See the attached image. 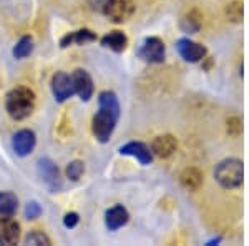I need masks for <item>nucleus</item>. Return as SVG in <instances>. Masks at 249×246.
<instances>
[{
	"instance_id": "obj_11",
	"label": "nucleus",
	"mask_w": 249,
	"mask_h": 246,
	"mask_svg": "<svg viewBox=\"0 0 249 246\" xmlns=\"http://www.w3.org/2000/svg\"><path fill=\"white\" fill-rule=\"evenodd\" d=\"M20 238V227L10 216L0 218V245H17Z\"/></svg>"
},
{
	"instance_id": "obj_3",
	"label": "nucleus",
	"mask_w": 249,
	"mask_h": 246,
	"mask_svg": "<svg viewBox=\"0 0 249 246\" xmlns=\"http://www.w3.org/2000/svg\"><path fill=\"white\" fill-rule=\"evenodd\" d=\"M243 161L238 158L223 160L214 170V178L223 188H238L243 183Z\"/></svg>"
},
{
	"instance_id": "obj_12",
	"label": "nucleus",
	"mask_w": 249,
	"mask_h": 246,
	"mask_svg": "<svg viewBox=\"0 0 249 246\" xmlns=\"http://www.w3.org/2000/svg\"><path fill=\"white\" fill-rule=\"evenodd\" d=\"M120 153H122V155H128V156H135L142 165H150L151 160H153V153L150 151V148L140 142L126 143L124 147L120 148Z\"/></svg>"
},
{
	"instance_id": "obj_7",
	"label": "nucleus",
	"mask_w": 249,
	"mask_h": 246,
	"mask_svg": "<svg viewBox=\"0 0 249 246\" xmlns=\"http://www.w3.org/2000/svg\"><path fill=\"white\" fill-rule=\"evenodd\" d=\"M138 54L143 60L150 63H161L164 60V43L160 38L150 37L143 42Z\"/></svg>"
},
{
	"instance_id": "obj_14",
	"label": "nucleus",
	"mask_w": 249,
	"mask_h": 246,
	"mask_svg": "<svg viewBox=\"0 0 249 246\" xmlns=\"http://www.w3.org/2000/svg\"><path fill=\"white\" fill-rule=\"evenodd\" d=\"M128 218H130V215H128L126 209H124L122 205H116V207L108 209L105 215L107 228L110 229V231H116L118 228H122L128 223Z\"/></svg>"
},
{
	"instance_id": "obj_10",
	"label": "nucleus",
	"mask_w": 249,
	"mask_h": 246,
	"mask_svg": "<svg viewBox=\"0 0 249 246\" xmlns=\"http://www.w3.org/2000/svg\"><path fill=\"white\" fill-rule=\"evenodd\" d=\"M35 133L30 130H20L12 138V148L18 156H27L35 148Z\"/></svg>"
},
{
	"instance_id": "obj_23",
	"label": "nucleus",
	"mask_w": 249,
	"mask_h": 246,
	"mask_svg": "<svg viewBox=\"0 0 249 246\" xmlns=\"http://www.w3.org/2000/svg\"><path fill=\"white\" fill-rule=\"evenodd\" d=\"M25 245H45V246H48L50 245V240H48V236L43 235V233L34 231L25 238Z\"/></svg>"
},
{
	"instance_id": "obj_6",
	"label": "nucleus",
	"mask_w": 249,
	"mask_h": 246,
	"mask_svg": "<svg viewBox=\"0 0 249 246\" xmlns=\"http://www.w3.org/2000/svg\"><path fill=\"white\" fill-rule=\"evenodd\" d=\"M70 78H71V83H73L75 94H77L83 102H88V100L91 98V95H93V80H91L90 74L82 70V68H78V70H75L73 74H71Z\"/></svg>"
},
{
	"instance_id": "obj_13",
	"label": "nucleus",
	"mask_w": 249,
	"mask_h": 246,
	"mask_svg": "<svg viewBox=\"0 0 249 246\" xmlns=\"http://www.w3.org/2000/svg\"><path fill=\"white\" fill-rule=\"evenodd\" d=\"M176 138L171 135H161V136H156L153 140V145H151V153H155L156 156L160 158H168L171 156L173 153L176 151Z\"/></svg>"
},
{
	"instance_id": "obj_16",
	"label": "nucleus",
	"mask_w": 249,
	"mask_h": 246,
	"mask_svg": "<svg viewBox=\"0 0 249 246\" xmlns=\"http://www.w3.org/2000/svg\"><path fill=\"white\" fill-rule=\"evenodd\" d=\"M96 40V35L93 34L91 30H77L73 32V34H68L65 38L62 40V47L65 48L68 45H71V43H77V45H85L88 42H95Z\"/></svg>"
},
{
	"instance_id": "obj_21",
	"label": "nucleus",
	"mask_w": 249,
	"mask_h": 246,
	"mask_svg": "<svg viewBox=\"0 0 249 246\" xmlns=\"http://www.w3.org/2000/svg\"><path fill=\"white\" fill-rule=\"evenodd\" d=\"M226 15L230 17V20H232V22H241V20H243V15H244L243 5H241L239 2L230 3L226 9Z\"/></svg>"
},
{
	"instance_id": "obj_25",
	"label": "nucleus",
	"mask_w": 249,
	"mask_h": 246,
	"mask_svg": "<svg viewBox=\"0 0 249 246\" xmlns=\"http://www.w3.org/2000/svg\"><path fill=\"white\" fill-rule=\"evenodd\" d=\"M77 223H78V215H77V213H67L65 218H63V225H65L67 228L77 227Z\"/></svg>"
},
{
	"instance_id": "obj_17",
	"label": "nucleus",
	"mask_w": 249,
	"mask_h": 246,
	"mask_svg": "<svg viewBox=\"0 0 249 246\" xmlns=\"http://www.w3.org/2000/svg\"><path fill=\"white\" fill-rule=\"evenodd\" d=\"M18 200L14 193L3 191L0 193V216H12L17 211Z\"/></svg>"
},
{
	"instance_id": "obj_2",
	"label": "nucleus",
	"mask_w": 249,
	"mask_h": 246,
	"mask_svg": "<svg viewBox=\"0 0 249 246\" xmlns=\"http://www.w3.org/2000/svg\"><path fill=\"white\" fill-rule=\"evenodd\" d=\"M7 112L14 120H25L35 108V94L30 88L18 87L7 95Z\"/></svg>"
},
{
	"instance_id": "obj_9",
	"label": "nucleus",
	"mask_w": 249,
	"mask_h": 246,
	"mask_svg": "<svg viewBox=\"0 0 249 246\" xmlns=\"http://www.w3.org/2000/svg\"><path fill=\"white\" fill-rule=\"evenodd\" d=\"M176 48H178L179 55L186 60V62H191V63H196L199 60L204 58L206 55V48L199 43L193 42L190 38H181L178 43H176Z\"/></svg>"
},
{
	"instance_id": "obj_8",
	"label": "nucleus",
	"mask_w": 249,
	"mask_h": 246,
	"mask_svg": "<svg viewBox=\"0 0 249 246\" xmlns=\"http://www.w3.org/2000/svg\"><path fill=\"white\" fill-rule=\"evenodd\" d=\"M52 92H53V95H55V100L60 103H63L65 100H68L75 94L71 78L65 72H57V74L53 75V78H52Z\"/></svg>"
},
{
	"instance_id": "obj_4",
	"label": "nucleus",
	"mask_w": 249,
	"mask_h": 246,
	"mask_svg": "<svg viewBox=\"0 0 249 246\" xmlns=\"http://www.w3.org/2000/svg\"><path fill=\"white\" fill-rule=\"evenodd\" d=\"M103 12L111 22L122 23L126 22L133 15L135 3L133 0H105L103 3Z\"/></svg>"
},
{
	"instance_id": "obj_20",
	"label": "nucleus",
	"mask_w": 249,
	"mask_h": 246,
	"mask_svg": "<svg viewBox=\"0 0 249 246\" xmlns=\"http://www.w3.org/2000/svg\"><path fill=\"white\" fill-rule=\"evenodd\" d=\"M83 171H85V167H83V163H82V161H78V160L68 163V167H67V176L70 180H73V181L80 180V176L83 175Z\"/></svg>"
},
{
	"instance_id": "obj_1",
	"label": "nucleus",
	"mask_w": 249,
	"mask_h": 246,
	"mask_svg": "<svg viewBox=\"0 0 249 246\" xmlns=\"http://www.w3.org/2000/svg\"><path fill=\"white\" fill-rule=\"evenodd\" d=\"M98 103L100 108L93 116V135L100 143H107L120 118V103L113 92H102Z\"/></svg>"
},
{
	"instance_id": "obj_18",
	"label": "nucleus",
	"mask_w": 249,
	"mask_h": 246,
	"mask_svg": "<svg viewBox=\"0 0 249 246\" xmlns=\"http://www.w3.org/2000/svg\"><path fill=\"white\" fill-rule=\"evenodd\" d=\"M181 183L188 189H198L203 183V173L198 168H186L181 173Z\"/></svg>"
},
{
	"instance_id": "obj_5",
	"label": "nucleus",
	"mask_w": 249,
	"mask_h": 246,
	"mask_svg": "<svg viewBox=\"0 0 249 246\" xmlns=\"http://www.w3.org/2000/svg\"><path fill=\"white\" fill-rule=\"evenodd\" d=\"M37 170H38V175H40V178H42V181L52 189V191H58V189L62 188V176H60L57 165L50 158L38 160Z\"/></svg>"
},
{
	"instance_id": "obj_22",
	"label": "nucleus",
	"mask_w": 249,
	"mask_h": 246,
	"mask_svg": "<svg viewBox=\"0 0 249 246\" xmlns=\"http://www.w3.org/2000/svg\"><path fill=\"white\" fill-rule=\"evenodd\" d=\"M183 30H186V32H190V34H195V32H198L199 30V25H201V20L199 19H196L195 17V14H190V15H186V17L183 19Z\"/></svg>"
},
{
	"instance_id": "obj_19",
	"label": "nucleus",
	"mask_w": 249,
	"mask_h": 246,
	"mask_svg": "<svg viewBox=\"0 0 249 246\" xmlns=\"http://www.w3.org/2000/svg\"><path fill=\"white\" fill-rule=\"evenodd\" d=\"M34 50V40L32 37H22L14 47V57L15 58H25L29 57Z\"/></svg>"
},
{
	"instance_id": "obj_15",
	"label": "nucleus",
	"mask_w": 249,
	"mask_h": 246,
	"mask_svg": "<svg viewBox=\"0 0 249 246\" xmlns=\"http://www.w3.org/2000/svg\"><path fill=\"white\" fill-rule=\"evenodd\" d=\"M102 45L110 48V50H113V52H123L128 45V38L123 32L113 30L102 38Z\"/></svg>"
},
{
	"instance_id": "obj_24",
	"label": "nucleus",
	"mask_w": 249,
	"mask_h": 246,
	"mask_svg": "<svg viewBox=\"0 0 249 246\" xmlns=\"http://www.w3.org/2000/svg\"><path fill=\"white\" fill-rule=\"evenodd\" d=\"M40 213H42V208H40V205L37 201H29L25 207V216L29 218V220H35V218L40 216Z\"/></svg>"
}]
</instances>
